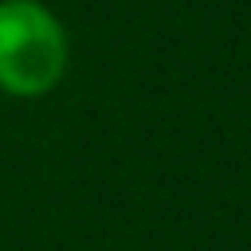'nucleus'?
<instances>
[{"mask_svg": "<svg viewBox=\"0 0 251 251\" xmlns=\"http://www.w3.org/2000/svg\"><path fill=\"white\" fill-rule=\"evenodd\" d=\"M67 27L43 0H0V90L39 98L67 75Z\"/></svg>", "mask_w": 251, "mask_h": 251, "instance_id": "nucleus-1", "label": "nucleus"}]
</instances>
